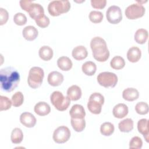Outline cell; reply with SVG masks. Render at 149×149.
I'll return each instance as SVG.
<instances>
[{
	"mask_svg": "<svg viewBox=\"0 0 149 149\" xmlns=\"http://www.w3.org/2000/svg\"><path fill=\"white\" fill-rule=\"evenodd\" d=\"M107 4L106 0H91V6L95 9H102L104 8Z\"/></svg>",
	"mask_w": 149,
	"mask_h": 149,
	"instance_id": "obj_38",
	"label": "cell"
},
{
	"mask_svg": "<svg viewBox=\"0 0 149 149\" xmlns=\"http://www.w3.org/2000/svg\"><path fill=\"white\" fill-rule=\"evenodd\" d=\"M72 55L74 59L77 61H81L87 58L88 52L85 47L79 45L73 49Z\"/></svg>",
	"mask_w": 149,
	"mask_h": 149,
	"instance_id": "obj_18",
	"label": "cell"
},
{
	"mask_svg": "<svg viewBox=\"0 0 149 149\" xmlns=\"http://www.w3.org/2000/svg\"><path fill=\"white\" fill-rule=\"evenodd\" d=\"M40 58L45 61H48L52 59L54 52L52 49L49 46L44 45L41 47L38 51Z\"/></svg>",
	"mask_w": 149,
	"mask_h": 149,
	"instance_id": "obj_24",
	"label": "cell"
},
{
	"mask_svg": "<svg viewBox=\"0 0 149 149\" xmlns=\"http://www.w3.org/2000/svg\"><path fill=\"white\" fill-rule=\"evenodd\" d=\"M145 11V8L142 4L136 3L127 6L125 9V13L127 19L134 20L143 16Z\"/></svg>",
	"mask_w": 149,
	"mask_h": 149,
	"instance_id": "obj_9",
	"label": "cell"
},
{
	"mask_svg": "<svg viewBox=\"0 0 149 149\" xmlns=\"http://www.w3.org/2000/svg\"><path fill=\"white\" fill-rule=\"evenodd\" d=\"M20 122L25 127L31 128L36 125L37 120L31 113L25 112L20 115Z\"/></svg>",
	"mask_w": 149,
	"mask_h": 149,
	"instance_id": "obj_12",
	"label": "cell"
},
{
	"mask_svg": "<svg viewBox=\"0 0 149 149\" xmlns=\"http://www.w3.org/2000/svg\"><path fill=\"white\" fill-rule=\"evenodd\" d=\"M129 110L127 106L123 103H120L116 105L112 110L113 115L114 117L121 119L125 117L128 113Z\"/></svg>",
	"mask_w": 149,
	"mask_h": 149,
	"instance_id": "obj_15",
	"label": "cell"
},
{
	"mask_svg": "<svg viewBox=\"0 0 149 149\" xmlns=\"http://www.w3.org/2000/svg\"><path fill=\"white\" fill-rule=\"evenodd\" d=\"M104 102V96L99 93H94L89 97L87 108L93 114H100Z\"/></svg>",
	"mask_w": 149,
	"mask_h": 149,
	"instance_id": "obj_7",
	"label": "cell"
},
{
	"mask_svg": "<svg viewBox=\"0 0 149 149\" xmlns=\"http://www.w3.org/2000/svg\"><path fill=\"white\" fill-rule=\"evenodd\" d=\"M24 101V96L22 92L17 91L15 93L12 97V102L15 107L21 106Z\"/></svg>",
	"mask_w": 149,
	"mask_h": 149,
	"instance_id": "obj_32",
	"label": "cell"
},
{
	"mask_svg": "<svg viewBox=\"0 0 149 149\" xmlns=\"http://www.w3.org/2000/svg\"><path fill=\"white\" fill-rule=\"evenodd\" d=\"M19 3L21 8L28 12L30 17L35 21L42 18L45 15L44 8L39 3H36L32 1L29 0H22Z\"/></svg>",
	"mask_w": 149,
	"mask_h": 149,
	"instance_id": "obj_3",
	"label": "cell"
},
{
	"mask_svg": "<svg viewBox=\"0 0 149 149\" xmlns=\"http://www.w3.org/2000/svg\"><path fill=\"white\" fill-rule=\"evenodd\" d=\"M141 50L137 47H132L130 48L127 52V58L130 62L132 63L138 62L141 58Z\"/></svg>",
	"mask_w": 149,
	"mask_h": 149,
	"instance_id": "obj_20",
	"label": "cell"
},
{
	"mask_svg": "<svg viewBox=\"0 0 149 149\" xmlns=\"http://www.w3.org/2000/svg\"><path fill=\"white\" fill-rule=\"evenodd\" d=\"M81 90L77 85H72L67 90V96L72 101H77L81 97Z\"/></svg>",
	"mask_w": 149,
	"mask_h": 149,
	"instance_id": "obj_21",
	"label": "cell"
},
{
	"mask_svg": "<svg viewBox=\"0 0 149 149\" xmlns=\"http://www.w3.org/2000/svg\"><path fill=\"white\" fill-rule=\"evenodd\" d=\"M35 22L36 23V24L41 28H45L48 27L50 23L49 19L45 15H44L42 18L36 20Z\"/></svg>",
	"mask_w": 149,
	"mask_h": 149,
	"instance_id": "obj_39",
	"label": "cell"
},
{
	"mask_svg": "<svg viewBox=\"0 0 149 149\" xmlns=\"http://www.w3.org/2000/svg\"><path fill=\"white\" fill-rule=\"evenodd\" d=\"M98 84L105 88H113L118 83V77L114 73L104 72L97 76Z\"/></svg>",
	"mask_w": 149,
	"mask_h": 149,
	"instance_id": "obj_8",
	"label": "cell"
},
{
	"mask_svg": "<svg viewBox=\"0 0 149 149\" xmlns=\"http://www.w3.org/2000/svg\"><path fill=\"white\" fill-rule=\"evenodd\" d=\"M13 21L18 26H23L26 23L27 17L24 14L19 12L14 15Z\"/></svg>",
	"mask_w": 149,
	"mask_h": 149,
	"instance_id": "obj_37",
	"label": "cell"
},
{
	"mask_svg": "<svg viewBox=\"0 0 149 149\" xmlns=\"http://www.w3.org/2000/svg\"><path fill=\"white\" fill-rule=\"evenodd\" d=\"M71 118L83 119L86 116V112L84 107L80 104H74L72 106L69 111Z\"/></svg>",
	"mask_w": 149,
	"mask_h": 149,
	"instance_id": "obj_16",
	"label": "cell"
},
{
	"mask_svg": "<svg viewBox=\"0 0 149 149\" xmlns=\"http://www.w3.org/2000/svg\"><path fill=\"white\" fill-rule=\"evenodd\" d=\"M107 19L111 24H118L122 19V14L120 8L116 5L109 6L106 12Z\"/></svg>",
	"mask_w": 149,
	"mask_h": 149,
	"instance_id": "obj_11",
	"label": "cell"
},
{
	"mask_svg": "<svg viewBox=\"0 0 149 149\" xmlns=\"http://www.w3.org/2000/svg\"><path fill=\"white\" fill-rule=\"evenodd\" d=\"M9 18V14L8 11L2 8H0V25H3L4 24H5Z\"/></svg>",
	"mask_w": 149,
	"mask_h": 149,
	"instance_id": "obj_40",
	"label": "cell"
},
{
	"mask_svg": "<svg viewBox=\"0 0 149 149\" xmlns=\"http://www.w3.org/2000/svg\"><path fill=\"white\" fill-rule=\"evenodd\" d=\"M1 88L6 92H12L20 83V74L17 70L12 66H8L0 70Z\"/></svg>",
	"mask_w": 149,
	"mask_h": 149,
	"instance_id": "obj_1",
	"label": "cell"
},
{
	"mask_svg": "<svg viewBox=\"0 0 149 149\" xmlns=\"http://www.w3.org/2000/svg\"><path fill=\"white\" fill-rule=\"evenodd\" d=\"M12 105V101H10L7 97L0 96V110L1 111H6L10 108Z\"/></svg>",
	"mask_w": 149,
	"mask_h": 149,
	"instance_id": "obj_35",
	"label": "cell"
},
{
	"mask_svg": "<svg viewBox=\"0 0 149 149\" xmlns=\"http://www.w3.org/2000/svg\"><path fill=\"white\" fill-rule=\"evenodd\" d=\"M64 77L62 73L57 71H53L49 73L47 80L49 85L53 87L60 86L63 81Z\"/></svg>",
	"mask_w": 149,
	"mask_h": 149,
	"instance_id": "obj_13",
	"label": "cell"
},
{
	"mask_svg": "<svg viewBox=\"0 0 149 149\" xmlns=\"http://www.w3.org/2000/svg\"><path fill=\"white\" fill-rule=\"evenodd\" d=\"M70 123L73 129L77 132H82L86 127V121L83 119L71 118Z\"/></svg>",
	"mask_w": 149,
	"mask_h": 149,
	"instance_id": "obj_28",
	"label": "cell"
},
{
	"mask_svg": "<svg viewBox=\"0 0 149 149\" xmlns=\"http://www.w3.org/2000/svg\"><path fill=\"white\" fill-rule=\"evenodd\" d=\"M114 130V126L111 122H104L100 127V132L105 136H111L113 133Z\"/></svg>",
	"mask_w": 149,
	"mask_h": 149,
	"instance_id": "obj_31",
	"label": "cell"
},
{
	"mask_svg": "<svg viewBox=\"0 0 149 149\" xmlns=\"http://www.w3.org/2000/svg\"><path fill=\"white\" fill-rule=\"evenodd\" d=\"M143 146V141L140 137L134 136L131 139L129 142V148L140 149Z\"/></svg>",
	"mask_w": 149,
	"mask_h": 149,
	"instance_id": "obj_36",
	"label": "cell"
},
{
	"mask_svg": "<svg viewBox=\"0 0 149 149\" xmlns=\"http://www.w3.org/2000/svg\"><path fill=\"white\" fill-rule=\"evenodd\" d=\"M122 97L126 101H133L139 98V93L134 88H127L123 91Z\"/></svg>",
	"mask_w": 149,
	"mask_h": 149,
	"instance_id": "obj_22",
	"label": "cell"
},
{
	"mask_svg": "<svg viewBox=\"0 0 149 149\" xmlns=\"http://www.w3.org/2000/svg\"><path fill=\"white\" fill-rule=\"evenodd\" d=\"M94 58L98 62H105L109 57V51L105 41L100 37L93 38L90 42Z\"/></svg>",
	"mask_w": 149,
	"mask_h": 149,
	"instance_id": "obj_2",
	"label": "cell"
},
{
	"mask_svg": "<svg viewBox=\"0 0 149 149\" xmlns=\"http://www.w3.org/2000/svg\"><path fill=\"white\" fill-rule=\"evenodd\" d=\"M70 9V3L68 0L52 1L49 2L48 6V11L49 15L52 16H58L67 13Z\"/></svg>",
	"mask_w": 149,
	"mask_h": 149,
	"instance_id": "obj_4",
	"label": "cell"
},
{
	"mask_svg": "<svg viewBox=\"0 0 149 149\" xmlns=\"http://www.w3.org/2000/svg\"><path fill=\"white\" fill-rule=\"evenodd\" d=\"M89 19L90 20L93 22V23H99L101 22L103 19L104 16L102 12L97 11V10H93L90 12L89 13Z\"/></svg>",
	"mask_w": 149,
	"mask_h": 149,
	"instance_id": "obj_33",
	"label": "cell"
},
{
	"mask_svg": "<svg viewBox=\"0 0 149 149\" xmlns=\"http://www.w3.org/2000/svg\"><path fill=\"white\" fill-rule=\"evenodd\" d=\"M110 65L113 69L120 70L125 67V61L122 57L120 56H115L111 59Z\"/></svg>",
	"mask_w": 149,
	"mask_h": 149,
	"instance_id": "obj_29",
	"label": "cell"
},
{
	"mask_svg": "<svg viewBox=\"0 0 149 149\" xmlns=\"http://www.w3.org/2000/svg\"><path fill=\"white\" fill-rule=\"evenodd\" d=\"M81 70L86 75L91 76L95 74L97 70V66L92 61H87L83 64Z\"/></svg>",
	"mask_w": 149,
	"mask_h": 149,
	"instance_id": "obj_27",
	"label": "cell"
},
{
	"mask_svg": "<svg viewBox=\"0 0 149 149\" xmlns=\"http://www.w3.org/2000/svg\"><path fill=\"white\" fill-rule=\"evenodd\" d=\"M148 37V33L144 29H138L134 34V40L139 44H144L147 41Z\"/></svg>",
	"mask_w": 149,
	"mask_h": 149,
	"instance_id": "obj_25",
	"label": "cell"
},
{
	"mask_svg": "<svg viewBox=\"0 0 149 149\" xmlns=\"http://www.w3.org/2000/svg\"><path fill=\"white\" fill-rule=\"evenodd\" d=\"M135 111L139 115H146L148 112V105L145 102H139L135 106Z\"/></svg>",
	"mask_w": 149,
	"mask_h": 149,
	"instance_id": "obj_34",
	"label": "cell"
},
{
	"mask_svg": "<svg viewBox=\"0 0 149 149\" xmlns=\"http://www.w3.org/2000/svg\"><path fill=\"white\" fill-rule=\"evenodd\" d=\"M137 129L139 133L142 134L146 141L148 143V120L147 119H141L137 122Z\"/></svg>",
	"mask_w": 149,
	"mask_h": 149,
	"instance_id": "obj_19",
	"label": "cell"
},
{
	"mask_svg": "<svg viewBox=\"0 0 149 149\" xmlns=\"http://www.w3.org/2000/svg\"><path fill=\"white\" fill-rule=\"evenodd\" d=\"M133 120L130 118H126L120 121L118 124V127L120 132L129 133L133 129Z\"/></svg>",
	"mask_w": 149,
	"mask_h": 149,
	"instance_id": "obj_26",
	"label": "cell"
},
{
	"mask_svg": "<svg viewBox=\"0 0 149 149\" xmlns=\"http://www.w3.org/2000/svg\"><path fill=\"white\" fill-rule=\"evenodd\" d=\"M44 72L42 68L37 66L31 68L29 72L27 83L29 86L34 89L40 87L42 83Z\"/></svg>",
	"mask_w": 149,
	"mask_h": 149,
	"instance_id": "obj_5",
	"label": "cell"
},
{
	"mask_svg": "<svg viewBox=\"0 0 149 149\" xmlns=\"http://www.w3.org/2000/svg\"><path fill=\"white\" fill-rule=\"evenodd\" d=\"M22 35L26 40L31 41L37 37L38 32L34 26H27L23 29L22 31Z\"/></svg>",
	"mask_w": 149,
	"mask_h": 149,
	"instance_id": "obj_14",
	"label": "cell"
},
{
	"mask_svg": "<svg viewBox=\"0 0 149 149\" xmlns=\"http://www.w3.org/2000/svg\"><path fill=\"white\" fill-rule=\"evenodd\" d=\"M50 101L55 108L59 111L66 110L70 104L69 97L63 96V94L59 91H55L51 94Z\"/></svg>",
	"mask_w": 149,
	"mask_h": 149,
	"instance_id": "obj_6",
	"label": "cell"
},
{
	"mask_svg": "<svg viewBox=\"0 0 149 149\" xmlns=\"http://www.w3.org/2000/svg\"><path fill=\"white\" fill-rule=\"evenodd\" d=\"M70 131L65 126H61L56 128L53 133V140L58 144H63L68 141L70 137Z\"/></svg>",
	"mask_w": 149,
	"mask_h": 149,
	"instance_id": "obj_10",
	"label": "cell"
},
{
	"mask_svg": "<svg viewBox=\"0 0 149 149\" xmlns=\"http://www.w3.org/2000/svg\"><path fill=\"white\" fill-rule=\"evenodd\" d=\"M23 139V133L22 130L18 127H16L13 129L11 133L10 139L11 141L13 144L20 143Z\"/></svg>",
	"mask_w": 149,
	"mask_h": 149,
	"instance_id": "obj_30",
	"label": "cell"
},
{
	"mask_svg": "<svg viewBox=\"0 0 149 149\" xmlns=\"http://www.w3.org/2000/svg\"><path fill=\"white\" fill-rule=\"evenodd\" d=\"M35 113L39 116H45L51 112V107L48 104L44 101L38 102L34 108Z\"/></svg>",
	"mask_w": 149,
	"mask_h": 149,
	"instance_id": "obj_17",
	"label": "cell"
},
{
	"mask_svg": "<svg viewBox=\"0 0 149 149\" xmlns=\"http://www.w3.org/2000/svg\"><path fill=\"white\" fill-rule=\"evenodd\" d=\"M57 65L61 70L63 71H69L72 69L73 63L69 58L63 56L58 59Z\"/></svg>",
	"mask_w": 149,
	"mask_h": 149,
	"instance_id": "obj_23",
	"label": "cell"
}]
</instances>
